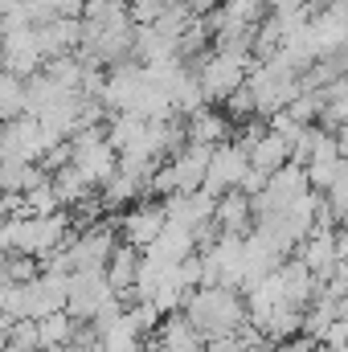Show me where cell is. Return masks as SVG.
Instances as JSON below:
<instances>
[{"instance_id": "obj_1", "label": "cell", "mask_w": 348, "mask_h": 352, "mask_svg": "<svg viewBox=\"0 0 348 352\" xmlns=\"http://www.w3.org/2000/svg\"><path fill=\"white\" fill-rule=\"evenodd\" d=\"M184 320L205 336V344L217 340V336H234L250 324L246 303L234 287H197L184 299Z\"/></svg>"}, {"instance_id": "obj_2", "label": "cell", "mask_w": 348, "mask_h": 352, "mask_svg": "<svg viewBox=\"0 0 348 352\" xmlns=\"http://www.w3.org/2000/svg\"><path fill=\"white\" fill-rule=\"evenodd\" d=\"M246 90L254 94V111L270 119V115L287 111V107L299 98L303 74H299L291 62H283V58L274 54V58H266V62H254V70L246 74Z\"/></svg>"}, {"instance_id": "obj_3", "label": "cell", "mask_w": 348, "mask_h": 352, "mask_svg": "<svg viewBox=\"0 0 348 352\" xmlns=\"http://www.w3.org/2000/svg\"><path fill=\"white\" fill-rule=\"evenodd\" d=\"M70 168L83 176L90 188L107 184L111 176L119 173V152L111 148L107 127H87V131H78L70 140Z\"/></svg>"}, {"instance_id": "obj_4", "label": "cell", "mask_w": 348, "mask_h": 352, "mask_svg": "<svg viewBox=\"0 0 348 352\" xmlns=\"http://www.w3.org/2000/svg\"><path fill=\"white\" fill-rule=\"evenodd\" d=\"M250 70H254V58L250 54H221V50H213L201 62V70H197V82L205 90V102H226L234 90L246 87V74Z\"/></svg>"}, {"instance_id": "obj_5", "label": "cell", "mask_w": 348, "mask_h": 352, "mask_svg": "<svg viewBox=\"0 0 348 352\" xmlns=\"http://www.w3.org/2000/svg\"><path fill=\"white\" fill-rule=\"evenodd\" d=\"M54 148H62V144L50 140L45 127H41L33 115H21V119H12V123H0V160L37 164V160H45Z\"/></svg>"}, {"instance_id": "obj_6", "label": "cell", "mask_w": 348, "mask_h": 352, "mask_svg": "<svg viewBox=\"0 0 348 352\" xmlns=\"http://www.w3.org/2000/svg\"><path fill=\"white\" fill-rule=\"evenodd\" d=\"M41 66H45V54L37 45L33 25L0 29V70H8L17 78H33V74H41Z\"/></svg>"}, {"instance_id": "obj_7", "label": "cell", "mask_w": 348, "mask_h": 352, "mask_svg": "<svg viewBox=\"0 0 348 352\" xmlns=\"http://www.w3.org/2000/svg\"><path fill=\"white\" fill-rule=\"evenodd\" d=\"M115 299V287H111V278H107V270H78V274H70V291H66V316L74 320V324H83V320H94L107 303Z\"/></svg>"}, {"instance_id": "obj_8", "label": "cell", "mask_w": 348, "mask_h": 352, "mask_svg": "<svg viewBox=\"0 0 348 352\" xmlns=\"http://www.w3.org/2000/svg\"><path fill=\"white\" fill-rule=\"evenodd\" d=\"M246 173H250V152H246L242 144H217L213 156H209V168H205V184H201V188L217 201L221 192L242 188Z\"/></svg>"}, {"instance_id": "obj_9", "label": "cell", "mask_w": 348, "mask_h": 352, "mask_svg": "<svg viewBox=\"0 0 348 352\" xmlns=\"http://www.w3.org/2000/svg\"><path fill=\"white\" fill-rule=\"evenodd\" d=\"M164 226H168V213H164V201L160 205H152V201H144V205H135V209H127L123 217H119V234H123V246H131V250H148L160 234H164Z\"/></svg>"}, {"instance_id": "obj_10", "label": "cell", "mask_w": 348, "mask_h": 352, "mask_svg": "<svg viewBox=\"0 0 348 352\" xmlns=\"http://www.w3.org/2000/svg\"><path fill=\"white\" fill-rule=\"evenodd\" d=\"M299 263L307 266L316 278H332L340 263V234L332 226H316L303 242H299Z\"/></svg>"}, {"instance_id": "obj_11", "label": "cell", "mask_w": 348, "mask_h": 352, "mask_svg": "<svg viewBox=\"0 0 348 352\" xmlns=\"http://www.w3.org/2000/svg\"><path fill=\"white\" fill-rule=\"evenodd\" d=\"M213 209H217V201H213L205 188H201V192H176V197H164L168 226L193 230V234H201L205 226H213Z\"/></svg>"}, {"instance_id": "obj_12", "label": "cell", "mask_w": 348, "mask_h": 352, "mask_svg": "<svg viewBox=\"0 0 348 352\" xmlns=\"http://www.w3.org/2000/svg\"><path fill=\"white\" fill-rule=\"evenodd\" d=\"M193 246H197V234L193 230H180V226H164V234L144 250V263L152 270H168V266L193 258Z\"/></svg>"}, {"instance_id": "obj_13", "label": "cell", "mask_w": 348, "mask_h": 352, "mask_svg": "<svg viewBox=\"0 0 348 352\" xmlns=\"http://www.w3.org/2000/svg\"><path fill=\"white\" fill-rule=\"evenodd\" d=\"M242 148L250 152V168H259V173H266V176H274L279 168L291 164V140L279 135V131H270V123H266V131H262L259 140H250V144H242Z\"/></svg>"}, {"instance_id": "obj_14", "label": "cell", "mask_w": 348, "mask_h": 352, "mask_svg": "<svg viewBox=\"0 0 348 352\" xmlns=\"http://www.w3.org/2000/svg\"><path fill=\"white\" fill-rule=\"evenodd\" d=\"M213 221H217L221 234H238V238H246V234H250V221H254V201H250L242 188H230V192L217 197Z\"/></svg>"}, {"instance_id": "obj_15", "label": "cell", "mask_w": 348, "mask_h": 352, "mask_svg": "<svg viewBox=\"0 0 348 352\" xmlns=\"http://www.w3.org/2000/svg\"><path fill=\"white\" fill-rule=\"evenodd\" d=\"M226 135H230V115H221V111H213V107H201L197 115L184 119V140H188V144L217 148V144H226Z\"/></svg>"}, {"instance_id": "obj_16", "label": "cell", "mask_w": 348, "mask_h": 352, "mask_svg": "<svg viewBox=\"0 0 348 352\" xmlns=\"http://www.w3.org/2000/svg\"><path fill=\"white\" fill-rule=\"evenodd\" d=\"M78 336V324L66 311H54L45 320H37V349L41 352H70Z\"/></svg>"}, {"instance_id": "obj_17", "label": "cell", "mask_w": 348, "mask_h": 352, "mask_svg": "<svg viewBox=\"0 0 348 352\" xmlns=\"http://www.w3.org/2000/svg\"><path fill=\"white\" fill-rule=\"evenodd\" d=\"M205 349V336L184 320V316H168L160 324V336H156V352H201Z\"/></svg>"}, {"instance_id": "obj_18", "label": "cell", "mask_w": 348, "mask_h": 352, "mask_svg": "<svg viewBox=\"0 0 348 352\" xmlns=\"http://www.w3.org/2000/svg\"><path fill=\"white\" fill-rule=\"evenodd\" d=\"M140 263H144V254H140V250H131V246H123V242L115 246V254H111V263H107V278H111L115 295H135Z\"/></svg>"}, {"instance_id": "obj_19", "label": "cell", "mask_w": 348, "mask_h": 352, "mask_svg": "<svg viewBox=\"0 0 348 352\" xmlns=\"http://www.w3.org/2000/svg\"><path fill=\"white\" fill-rule=\"evenodd\" d=\"M25 115V78L0 70V123H12Z\"/></svg>"}, {"instance_id": "obj_20", "label": "cell", "mask_w": 348, "mask_h": 352, "mask_svg": "<svg viewBox=\"0 0 348 352\" xmlns=\"http://www.w3.org/2000/svg\"><path fill=\"white\" fill-rule=\"evenodd\" d=\"M144 188H152V184L119 168V173H115L111 180H107V184H102V201H107V205H127V201H135Z\"/></svg>"}, {"instance_id": "obj_21", "label": "cell", "mask_w": 348, "mask_h": 352, "mask_svg": "<svg viewBox=\"0 0 348 352\" xmlns=\"http://www.w3.org/2000/svg\"><path fill=\"white\" fill-rule=\"evenodd\" d=\"M221 107H226V115H234V119H246V115H254V94L242 87V90H234V94H230Z\"/></svg>"}, {"instance_id": "obj_22", "label": "cell", "mask_w": 348, "mask_h": 352, "mask_svg": "<svg viewBox=\"0 0 348 352\" xmlns=\"http://www.w3.org/2000/svg\"><path fill=\"white\" fill-rule=\"evenodd\" d=\"M299 4H307V8H312V4H328V0H299Z\"/></svg>"}, {"instance_id": "obj_23", "label": "cell", "mask_w": 348, "mask_h": 352, "mask_svg": "<svg viewBox=\"0 0 348 352\" xmlns=\"http://www.w3.org/2000/svg\"><path fill=\"white\" fill-rule=\"evenodd\" d=\"M307 352H332V349H324V344H312V349H307Z\"/></svg>"}, {"instance_id": "obj_24", "label": "cell", "mask_w": 348, "mask_h": 352, "mask_svg": "<svg viewBox=\"0 0 348 352\" xmlns=\"http://www.w3.org/2000/svg\"><path fill=\"white\" fill-rule=\"evenodd\" d=\"M70 352H87V349H70Z\"/></svg>"}, {"instance_id": "obj_25", "label": "cell", "mask_w": 348, "mask_h": 352, "mask_svg": "<svg viewBox=\"0 0 348 352\" xmlns=\"http://www.w3.org/2000/svg\"><path fill=\"white\" fill-rule=\"evenodd\" d=\"M0 197H4V188H0Z\"/></svg>"}]
</instances>
